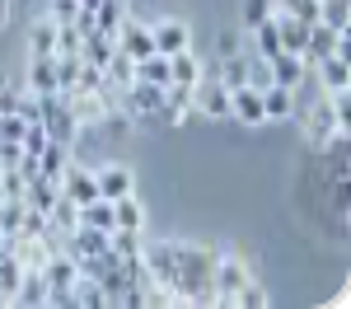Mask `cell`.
Returning <instances> with one entry per match:
<instances>
[{
    "mask_svg": "<svg viewBox=\"0 0 351 309\" xmlns=\"http://www.w3.org/2000/svg\"><path fill=\"white\" fill-rule=\"evenodd\" d=\"M0 258H5V239H0Z\"/></svg>",
    "mask_w": 351,
    "mask_h": 309,
    "instance_id": "obj_43",
    "label": "cell"
},
{
    "mask_svg": "<svg viewBox=\"0 0 351 309\" xmlns=\"http://www.w3.org/2000/svg\"><path fill=\"white\" fill-rule=\"evenodd\" d=\"M56 197H61V183H56V178H43V173H33V178H28L24 206H33V211H52Z\"/></svg>",
    "mask_w": 351,
    "mask_h": 309,
    "instance_id": "obj_18",
    "label": "cell"
},
{
    "mask_svg": "<svg viewBox=\"0 0 351 309\" xmlns=\"http://www.w3.org/2000/svg\"><path fill=\"white\" fill-rule=\"evenodd\" d=\"M248 33H253V52L258 56H276L281 52V38H276V24H271V19H263V24L248 28Z\"/></svg>",
    "mask_w": 351,
    "mask_h": 309,
    "instance_id": "obj_32",
    "label": "cell"
},
{
    "mask_svg": "<svg viewBox=\"0 0 351 309\" xmlns=\"http://www.w3.org/2000/svg\"><path fill=\"white\" fill-rule=\"evenodd\" d=\"M271 10H276V0H243V28H258L263 19H271Z\"/></svg>",
    "mask_w": 351,
    "mask_h": 309,
    "instance_id": "obj_34",
    "label": "cell"
},
{
    "mask_svg": "<svg viewBox=\"0 0 351 309\" xmlns=\"http://www.w3.org/2000/svg\"><path fill=\"white\" fill-rule=\"evenodd\" d=\"M14 99H19V84L10 75H0V112H14Z\"/></svg>",
    "mask_w": 351,
    "mask_h": 309,
    "instance_id": "obj_39",
    "label": "cell"
},
{
    "mask_svg": "<svg viewBox=\"0 0 351 309\" xmlns=\"http://www.w3.org/2000/svg\"><path fill=\"white\" fill-rule=\"evenodd\" d=\"M122 112L132 117V127H155L164 122V84H145V80H132L122 94H117Z\"/></svg>",
    "mask_w": 351,
    "mask_h": 309,
    "instance_id": "obj_2",
    "label": "cell"
},
{
    "mask_svg": "<svg viewBox=\"0 0 351 309\" xmlns=\"http://www.w3.org/2000/svg\"><path fill=\"white\" fill-rule=\"evenodd\" d=\"M80 42H84V33L75 24H56V52L52 56H80Z\"/></svg>",
    "mask_w": 351,
    "mask_h": 309,
    "instance_id": "obj_33",
    "label": "cell"
},
{
    "mask_svg": "<svg viewBox=\"0 0 351 309\" xmlns=\"http://www.w3.org/2000/svg\"><path fill=\"white\" fill-rule=\"evenodd\" d=\"M314 80L324 84V94H337V89H351V61L347 56H324V61H314Z\"/></svg>",
    "mask_w": 351,
    "mask_h": 309,
    "instance_id": "obj_12",
    "label": "cell"
},
{
    "mask_svg": "<svg viewBox=\"0 0 351 309\" xmlns=\"http://www.w3.org/2000/svg\"><path fill=\"white\" fill-rule=\"evenodd\" d=\"M127 24V0H99V10H94V28L99 33H108L117 38V28Z\"/></svg>",
    "mask_w": 351,
    "mask_h": 309,
    "instance_id": "obj_24",
    "label": "cell"
},
{
    "mask_svg": "<svg viewBox=\"0 0 351 309\" xmlns=\"http://www.w3.org/2000/svg\"><path fill=\"white\" fill-rule=\"evenodd\" d=\"M108 253L122 262H141V230H108Z\"/></svg>",
    "mask_w": 351,
    "mask_h": 309,
    "instance_id": "obj_23",
    "label": "cell"
},
{
    "mask_svg": "<svg viewBox=\"0 0 351 309\" xmlns=\"http://www.w3.org/2000/svg\"><path fill=\"white\" fill-rule=\"evenodd\" d=\"M132 80H136V61H132L127 52H112V61L104 66V84H112V89L122 94V89H127Z\"/></svg>",
    "mask_w": 351,
    "mask_h": 309,
    "instance_id": "obj_26",
    "label": "cell"
},
{
    "mask_svg": "<svg viewBox=\"0 0 351 309\" xmlns=\"http://www.w3.org/2000/svg\"><path fill=\"white\" fill-rule=\"evenodd\" d=\"M141 267H145V277L164 286V291H173V277H178V262H173V239H150V244H141Z\"/></svg>",
    "mask_w": 351,
    "mask_h": 309,
    "instance_id": "obj_6",
    "label": "cell"
},
{
    "mask_svg": "<svg viewBox=\"0 0 351 309\" xmlns=\"http://www.w3.org/2000/svg\"><path fill=\"white\" fill-rule=\"evenodd\" d=\"M19 160H24V145H14V140H0V169L19 164Z\"/></svg>",
    "mask_w": 351,
    "mask_h": 309,
    "instance_id": "obj_40",
    "label": "cell"
},
{
    "mask_svg": "<svg viewBox=\"0 0 351 309\" xmlns=\"http://www.w3.org/2000/svg\"><path fill=\"white\" fill-rule=\"evenodd\" d=\"M47 225H52L56 234L66 239V234H71V230L80 225V206H75L71 197H56V201H52V211H47Z\"/></svg>",
    "mask_w": 351,
    "mask_h": 309,
    "instance_id": "obj_25",
    "label": "cell"
},
{
    "mask_svg": "<svg viewBox=\"0 0 351 309\" xmlns=\"http://www.w3.org/2000/svg\"><path fill=\"white\" fill-rule=\"evenodd\" d=\"M61 197H71L75 206H84V201H94L99 197V183H94V169H84V164H66V173H61Z\"/></svg>",
    "mask_w": 351,
    "mask_h": 309,
    "instance_id": "obj_9",
    "label": "cell"
},
{
    "mask_svg": "<svg viewBox=\"0 0 351 309\" xmlns=\"http://www.w3.org/2000/svg\"><path fill=\"white\" fill-rule=\"evenodd\" d=\"M80 225H94V230H112V201L108 197H94L80 206Z\"/></svg>",
    "mask_w": 351,
    "mask_h": 309,
    "instance_id": "obj_30",
    "label": "cell"
},
{
    "mask_svg": "<svg viewBox=\"0 0 351 309\" xmlns=\"http://www.w3.org/2000/svg\"><path fill=\"white\" fill-rule=\"evenodd\" d=\"M192 112L216 117V122H225V117H230V89L220 84L216 61H206V66H202V80L192 84Z\"/></svg>",
    "mask_w": 351,
    "mask_h": 309,
    "instance_id": "obj_4",
    "label": "cell"
},
{
    "mask_svg": "<svg viewBox=\"0 0 351 309\" xmlns=\"http://www.w3.org/2000/svg\"><path fill=\"white\" fill-rule=\"evenodd\" d=\"M150 38H155V52H164V56L192 47V28L183 24V19H160V24H150Z\"/></svg>",
    "mask_w": 351,
    "mask_h": 309,
    "instance_id": "obj_10",
    "label": "cell"
},
{
    "mask_svg": "<svg viewBox=\"0 0 351 309\" xmlns=\"http://www.w3.org/2000/svg\"><path fill=\"white\" fill-rule=\"evenodd\" d=\"M169 80H178V84H197V80H202V56L192 52V47L173 52V56H169Z\"/></svg>",
    "mask_w": 351,
    "mask_h": 309,
    "instance_id": "obj_22",
    "label": "cell"
},
{
    "mask_svg": "<svg viewBox=\"0 0 351 309\" xmlns=\"http://www.w3.org/2000/svg\"><path fill=\"white\" fill-rule=\"evenodd\" d=\"M230 122H239V127H267V117H263V94L258 89H230Z\"/></svg>",
    "mask_w": 351,
    "mask_h": 309,
    "instance_id": "obj_7",
    "label": "cell"
},
{
    "mask_svg": "<svg viewBox=\"0 0 351 309\" xmlns=\"http://www.w3.org/2000/svg\"><path fill=\"white\" fill-rule=\"evenodd\" d=\"M24 89L28 94H56V56H33L28 61V75H24Z\"/></svg>",
    "mask_w": 351,
    "mask_h": 309,
    "instance_id": "obj_15",
    "label": "cell"
},
{
    "mask_svg": "<svg viewBox=\"0 0 351 309\" xmlns=\"http://www.w3.org/2000/svg\"><path fill=\"white\" fill-rule=\"evenodd\" d=\"M239 52V38H234V33H220V42H216V61L220 56H234Z\"/></svg>",
    "mask_w": 351,
    "mask_h": 309,
    "instance_id": "obj_41",
    "label": "cell"
},
{
    "mask_svg": "<svg viewBox=\"0 0 351 309\" xmlns=\"http://www.w3.org/2000/svg\"><path fill=\"white\" fill-rule=\"evenodd\" d=\"M24 193H28L24 169H19V164L0 169V201H24Z\"/></svg>",
    "mask_w": 351,
    "mask_h": 309,
    "instance_id": "obj_31",
    "label": "cell"
},
{
    "mask_svg": "<svg viewBox=\"0 0 351 309\" xmlns=\"http://www.w3.org/2000/svg\"><path fill=\"white\" fill-rule=\"evenodd\" d=\"M24 132H28V122L19 117V112H0V140H14V145H24Z\"/></svg>",
    "mask_w": 351,
    "mask_h": 309,
    "instance_id": "obj_36",
    "label": "cell"
},
{
    "mask_svg": "<svg viewBox=\"0 0 351 309\" xmlns=\"http://www.w3.org/2000/svg\"><path fill=\"white\" fill-rule=\"evenodd\" d=\"M112 52H117V38H108V33H99V28H89V33H84L80 56L89 61V66H99V71H104V66L112 61Z\"/></svg>",
    "mask_w": 351,
    "mask_h": 309,
    "instance_id": "obj_16",
    "label": "cell"
},
{
    "mask_svg": "<svg viewBox=\"0 0 351 309\" xmlns=\"http://www.w3.org/2000/svg\"><path fill=\"white\" fill-rule=\"evenodd\" d=\"M10 19H14V0H0V28L10 24Z\"/></svg>",
    "mask_w": 351,
    "mask_h": 309,
    "instance_id": "obj_42",
    "label": "cell"
},
{
    "mask_svg": "<svg viewBox=\"0 0 351 309\" xmlns=\"http://www.w3.org/2000/svg\"><path fill=\"white\" fill-rule=\"evenodd\" d=\"M319 24L351 33V0H319Z\"/></svg>",
    "mask_w": 351,
    "mask_h": 309,
    "instance_id": "obj_27",
    "label": "cell"
},
{
    "mask_svg": "<svg viewBox=\"0 0 351 309\" xmlns=\"http://www.w3.org/2000/svg\"><path fill=\"white\" fill-rule=\"evenodd\" d=\"M19 277H24V262H19L14 253H5V258H0V295H5V305H14Z\"/></svg>",
    "mask_w": 351,
    "mask_h": 309,
    "instance_id": "obj_28",
    "label": "cell"
},
{
    "mask_svg": "<svg viewBox=\"0 0 351 309\" xmlns=\"http://www.w3.org/2000/svg\"><path fill=\"white\" fill-rule=\"evenodd\" d=\"M66 164H71V145H56V140H47V145L38 150V173H43V178H56V183H61Z\"/></svg>",
    "mask_w": 351,
    "mask_h": 309,
    "instance_id": "obj_21",
    "label": "cell"
},
{
    "mask_svg": "<svg viewBox=\"0 0 351 309\" xmlns=\"http://www.w3.org/2000/svg\"><path fill=\"white\" fill-rule=\"evenodd\" d=\"M117 52H127L132 61H145V56L155 52V38H150V24H136V19H127V24L117 28Z\"/></svg>",
    "mask_w": 351,
    "mask_h": 309,
    "instance_id": "obj_11",
    "label": "cell"
},
{
    "mask_svg": "<svg viewBox=\"0 0 351 309\" xmlns=\"http://www.w3.org/2000/svg\"><path fill=\"white\" fill-rule=\"evenodd\" d=\"M94 183H99V197H127V193H136V173H132V164H122V160H108L104 169H94Z\"/></svg>",
    "mask_w": 351,
    "mask_h": 309,
    "instance_id": "obj_8",
    "label": "cell"
},
{
    "mask_svg": "<svg viewBox=\"0 0 351 309\" xmlns=\"http://www.w3.org/2000/svg\"><path fill=\"white\" fill-rule=\"evenodd\" d=\"M43 127H47V140H56V145H75V136H80V122L61 94H43Z\"/></svg>",
    "mask_w": 351,
    "mask_h": 309,
    "instance_id": "obj_5",
    "label": "cell"
},
{
    "mask_svg": "<svg viewBox=\"0 0 351 309\" xmlns=\"http://www.w3.org/2000/svg\"><path fill=\"white\" fill-rule=\"evenodd\" d=\"M71 300H75V309H104V305H108V291H104L94 277H84V272H80V277L71 281Z\"/></svg>",
    "mask_w": 351,
    "mask_h": 309,
    "instance_id": "obj_20",
    "label": "cell"
},
{
    "mask_svg": "<svg viewBox=\"0 0 351 309\" xmlns=\"http://www.w3.org/2000/svg\"><path fill=\"white\" fill-rule=\"evenodd\" d=\"M267 66H271V80L286 84V89H295V84L309 75V61L300 52H276V56H267Z\"/></svg>",
    "mask_w": 351,
    "mask_h": 309,
    "instance_id": "obj_14",
    "label": "cell"
},
{
    "mask_svg": "<svg viewBox=\"0 0 351 309\" xmlns=\"http://www.w3.org/2000/svg\"><path fill=\"white\" fill-rule=\"evenodd\" d=\"M24 221V201H0V234H19Z\"/></svg>",
    "mask_w": 351,
    "mask_h": 309,
    "instance_id": "obj_37",
    "label": "cell"
},
{
    "mask_svg": "<svg viewBox=\"0 0 351 309\" xmlns=\"http://www.w3.org/2000/svg\"><path fill=\"white\" fill-rule=\"evenodd\" d=\"M80 14V0H47V19L52 24H71Z\"/></svg>",
    "mask_w": 351,
    "mask_h": 309,
    "instance_id": "obj_38",
    "label": "cell"
},
{
    "mask_svg": "<svg viewBox=\"0 0 351 309\" xmlns=\"http://www.w3.org/2000/svg\"><path fill=\"white\" fill-rule=\"evenodd\" d=\"M173 262H178L173 300H178V305H216V295H211V262H216V249H211V244H178V239H173Z\"/></svg>",
    "mask_w": 351,
    "mask_h": 309,
    "instance_id": "obj_1",
    "label": "cell"
},
{
    "mask_svg": "<svg viewBox=\"0 0 351 309\" xmlns=\"http://www.w3.org/2000/svg\"><path fill=\"white\" fill-rule=\"evenodd\" d=\"M248 277H253V272H248L243 258L216 249V262H211V295H216V305H234V295L243 291V281H248Z\"/></svg>",
    "mask_w": 351,
    "mask_h": 309,
    "instance_id": "obj_3",
    "label": "cell"
},
{
    "mask_svg": "<svg viewBox=\"0 0 351 309\" xmlns=\"http://www.w3.org/2000/svg\"><path fill=\"white\" fill-rule=\"evenodd\" d=\"M234 305H239V309H267V291L248 277V281H243V291L234 295Z\"/></svg>",
    "mask_w": 351,
    "mask_h": 309,
    "instance_id": "obj_35",
    "label": "cell"
},
{
    "mask_svg": "<svg viewBox=\"0 0 351 309\" xmlns=\"http://www.w3.org/2000/svg\"><path fill=\"white\" fill-rule=\"evenodd\" d=\"M112 225L117 230H145V206L136 201V193L112 197Z\"/></svg>",
    "mask_w": 351,
    "mask_h": 309,
    "instance_id": "obj_19",
    "label": "cell"
},
{
    "mask_svg": "<svg viewBox=\"0 0 351 309\" xmlns=\"http://www.w3.org/2000/svg\"><path fill=\"white\" fill-rule=\"evenodd\" d=\"M337 42H342V33L337 28H328V24H309V33H304V61L314 66V61H324V56L337 52Z\"/></svg>",
    "mask_w": 351,
    "mask_h": 309,
    "instance_id": "obj_13",
    "label": "cell"
},
{
    "mask_svg": "<svg viewBox=\"0 0 351 309\" xmlns=\"http://www.w3.org/2000/svg\"><path fill=\"white\" fill-rule=\"evenodd\" d=\"M28 52L33 56H52L56 52V24L52 19H38L33 33H28Z\"/></svg>",
    "mask_w": 351,
    "mask_h": 309,
    "instance_id": "obj_29",
    "label": "cell"
},
{
    "mask_svg": "<svg viewBox=\"0 0 351 309\" xmlns=\"http://www.w3.org/2000/svg\"><path fill=\"white\" fill-rule=\"evenodd\" d=\"M258 94H263V117H267V122H281V117L295 112V94H291L286 84H267V89H258Z\"/></svg>",
    "mask_w": 351,
    "mask_h": 309,
    "instance_id": "obj_17",
    "label": "cell"
}]
</instances>
